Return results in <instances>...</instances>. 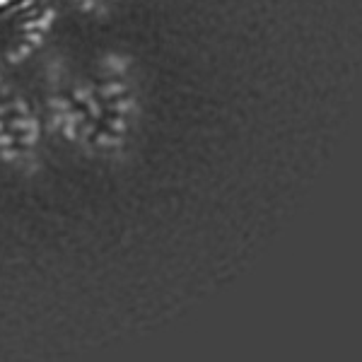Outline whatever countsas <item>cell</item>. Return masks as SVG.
I'll return each mask as SVG.
<instances>
[{"mask_svg":"<svg viewBox=\"0 0 362 362\" xmlns=\"http://www.w3.org/2000/svg\"><path fill=\"white\" fill-rule=\"evenodd\" d=\"M5 3H8V0H0V5H5Z\"/></svg>","mask_w":362,"mask_h":362,"instance_id":"obj_1","label":"cell"}]
</instances>
